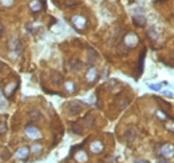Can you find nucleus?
<instances>
[{
    "label": "nucleus",
    "mask_w": 174,
    "mask_h": 163,
    "mask_svg": "<svg viewBox=\"0 0 174 163\" xmlns=\"http://www.w3.org/2000/svg\"><path fill=\"white\" fill-rule=\"evenodd\" d=\"M75 159H76L78 162H82V163H84L86 160H87V155L84 154V151H79L76 155H75Z\"/></svg>",
    "instance_id": "ddd939ff"
},
{
    "label": "nucleus",
    "mask_w": 174,
    "mask_h": 163,
    "mask_svg": "<svg viewBox=\"0 0 174 163\" xmlns=\"http://www.w3.org/2000/svg\"><path fill=\"white\" fill-rule=\"evenodd\" d=\"M7 132V124L4 122H0V135H4Z\"/></svg>",
    "instance_id": "aec40b11"
},
{
    "label": "nucleus",
    "mask_w": 174,
    "mask_h": 163,
    "mask_svg": "<svg viewBox=\"0 0 174 163\" xmlns=\"http://www.w3.org/2000/svg\"><path fill=\"white\" fill-rule=\"evenodd\" d=\"M135 163H147V162H145V160H137Z\"/></svg>",
    "instance_id": "cd10ccee"
},
{
    "label": "nucleus",
    "mask_w": 174,
    "mask_h": 163,
    "mask_svg": "<svg viewBox=\"0 0 174 163\" xmlns=\"http://www.w3.org/2000/svg\"><path fill=\"white\" fill-rule=\"evenodd\" d=\"M123 43H125V45L127 48H133V47H135L137 43H138V36H137L135 34H133V32H130V34H127L125 36Z\"/></svg>",
    "instance_id": "f257e3e1"
},
{
    "label": "nucleus",
    "mask_w": 174,
    "mask_h": 163,
    "mask_svg": "<svg viewBox=\"0 0 174 163\" xmlns=\"http://www.w3.org/2000/svg\"><path fill=\"white\" fill-rule=\"evenodd\" d=\"M149 36L151 37L153 40H155V39H158V37H159V34H158V32L155 31L154 28H150L149 29Z\"/></svg>",
    "instance_id": "6ab92c4d"
},
{
    "label": "nucleus",
    "mask_w": 174,
    "mask_h": 163,
    "mask_svg": "<svg viewBox=\"0 0 174 163\" xmlns=\"http://www.w3.org/2000/svg\"><path fill=\"white\" fill-rule=\"evenodd\" d=\"M51 80H52L54 84H60L62 80H63V77H62V75L58 74V72H52V75H51Z\"/></svg>",
    "instance_id": "9b49d317"
},
{
    "label": "nucleus",
    "mask_w": 174,
    "mask_h": 163,
    "mask_svg": "<svg viewBox=\"0 0 174 163\" xmlns=\"http://www.w3.org/2000/svg\"><path fill=\"white\" fill-rule=\"evenodd\" d=\"M40 150H42V147H40V146H34V150H32V151H34V152H39Z\"/></svg>",
    "instance_id": "a878e982"
},
{
    "label": "nucleus",
    "mask_w": 174,
    "mask_h": 163,
    "mask_svg": "<svg viewBox=\"0 0 174 163\" xmlns=\"http://www.w3.org/2000/svg\"><path fill=\"white\" fill-rule=\"evenodd\" d=\"M151 90H154V91H159L161 90V84H150L149 86Z\"/></svg>",
    "instance_id": "4be33fe9"
},
{
    "label": "nucleus",
    "mask_w": 174,
    "mask_h": 163,
    "mask_svg": "<svg viewBox=\"0 0 174 163\" xmlns=\"http://www.w3.org/2000/svg\"><path fill=\"white\" fill-rule=\"evenodd\" d=\"M1 1L3 5H5V7H11V5L13 4V0H0Z\"/></svg>",
    "instance_id": "412c9836"
},
{
    "label": "nucleus",
    "mask_w": 174,
    "mask_h": 163,
    "mask_svg": "<svg viewBox=\"0 0 174 163\" xmlns=\"http://www.w3.org/2000/svg\"><path fill=\"white\" fill-rule=\"evenodd\" d=\"M10 48L12 50V53H16V56L20 55V52H21V44H20V40H19V37L13 36L12 39H11Z\"/></svg>",
    "instance_id": "20e7f679"
},
{
    "label": "nucleus",
    "mask_w": 174,
    "mask_h": 163,
    "mask_svg": "<svg viewBox=\"0 0 174 163\" xmlns=\"http://www.w3.org/2000/svg\"><path fill=\"white\" fill-rule=\"evenodd\" d=\"M28 154H29V148H28V147H21V148H19L18 151H16L15 156L18 158V159H27Z\"/></svg>",
    "instance_id": "0eeeda50"
},
{
    "label": "nucleus",
    "mask_w": 174,
    "mask_h": 163,
    "mask_svg": "<svg viewBox=\"0 0 174 163\" xmlns=\"http://www.w3.org/2000/svg\"><path fill=\"white\" fill-rule=\"evenodd\" d=\"M29 7H31V11H34V12H36V11H40V8H42L40 0H34V1L29 4Z\"/></svg>",
    "instance_id": "f8f14e48"
},
{
    "label": "nucleus",
    "mask_w": 174,
    "mask_h": 163,
    "mask_svg": "<svg viewBox=\"0 0 174 163\" xmlns=\"http://www.w3.org/2000/svg\"><path fill=\"white\" fill-rule=\"evenodd\" d=\"M72 24H74L75 28L83 29L86 27V19L83 18V16H80V15H75L74 18H72Z\"/></svg>",
    "instance_id": "423d86ee"
},
{
    "label": "nucleus",
    "mask_w": 174,
    "mask_h": 163,
    "mask_svg": "<svg viewBox=\"0 0 174 163\" xmlns=\"http://www.w3.org/2000/svg\"><path fill=\"white\" fill-rule=\"evenodd\" d=\"M64 87H66V90L68 91V92H75V91H76V87H75V84L72 82H67Z\"/></svg>",
    "instance_id": "f3484780"
},
{
    "label": "nucleus",
    "mask_w": 174,
    "mask_h": 163,
    "mask_svg": "<svg viewBox=\"0 0 174 163\" xmlns=\"http://www.w3.org/2000/svg\"><path fill=\"white\" fill-rule=\"evenodd\" d=\"M3 34H4V26H3V24H0V37L3 36Z\"/></svg>",
    "instance_id": "bb28decb"
},
{
    "label": "nucleus",
    "mask_w": 174,
    "mask_h": 163,
    "mask_svg": "<svg viewBox=\"0 0 174 163\" xmlns=\"http://www.w3.org/2000/svg\"><path fill=\"white\" fill-rule=\"evenodd\" d=\"M67 110H68V112L71 115H78L79 112H82L83 106L79 102H70V103L67 104Z\"/></svg>",
    "instance_id": "7ed1b4c3"
},
{
    "label": "nucleus",
    "mask_w": 174,
    "mask_h": 163,
    "mask_svg": "<svg viewBox=\"0 0 174 163\" xmlns=\"http://www.w3.org/2000/svg\"><path fill=\"white\" fill-rule=\"evenodd\" d=\"M0 98H1V92H0Z\"/></svg>",
    "instance_id": "c85d7f7f"
},
{
    "label": "nucleus",
    "mask_w": 174,
    "mask_h": 163,
    "mask_svg": "<svg viewBox=\"0 0 174 163\" xmlns=\"http://www.w3.org/2000/svg\"><path fill=\"white\" fill-rule=\"evenodd\" d=\"M26 134H27V136H28L29 139H34V140L35 139H39L40 136H42L39 128L35 127V126H27L26 127Z\"/></svg>",
    "instance_id": "f03ea898"
},
{
    "label": "nucleus",
    "mask_w": 174,
    "mask_h": 163,
    "mask_svg": "<svg viewBox=\"0 0 174 163\" xmlns=\"http://www.w3.org/2000/svg\"><path fill=\"white\" fill-rule=\"evenodd\" d=\"M161 155L165 158H170L174 155V146H171V144H163L162 147H161L159 150Z\"/></svg>",
    "instance_id": "39448f33"
},
{
    "label": "nucleus",
    "mask_w": 174,
    "mask_h": 163,
    "mask_svg": "<svg viewBox=\"0 0 174 163\" xmlns=\"http://www.w3.org/2000/svg\"><path fill=\"white\" fill-rule=\"evenodd\" d=\"M5 107V102L3 100V98H0V110H3Z\"/></svg>",
    "instance_id": "393cba45"
},
{
    "label": "nucleus",
    "mask_w": 174,
    "mask_h": 163,
    "mask_svg": "<svg viewBox=\"0 0 174 163\" xmlns=\"http://www.w3.org/2000/svg\"><path fill=\"white\" fill-rule=\"evenodd\" d=\"M90 150L93 152H95V154H98V152H102V151H103V144H102V142L95 140V142H93V143L90 144Z\"/></svg>",
    "instance_id": "6e6552de"
},
{
    "label": "nucleus",
    "mask_w": 174,
    "mask_h": 163,
    "mask_svg": "<svg viewBox=\"0 0 174 163\" xmlns=\"http://www.w3.org/2000/svg\"><path fill=\"white\" fill-rule=\"evenodd\" d=\"M134 21H135V24L139 27H143L145 24H146V19H145L143 16H135V18H134Z\"/></svg>",
    "instance_id": "2eb2a0df"
},
{
    "label": "nucleus",
    "mask_w": 174,
    "mask_h": 163,
    "mask_svg": "<svg viewBox=\"0 0 174 163\" xmlns=\"http://www.w3.org/2000/svg\"><path fill=\"white\" fill-rule=\"evenodd\" d=\"M157 115H158V116H161V119H166V115L163 114L162 111H159V110L157 111Z\"/></svg>",
    "instance_id": "b1692460"
},
{
    "label": "nucleus",
    "mask_w": 174,
    "mask_h": 163,
    "mask_svg": "<svg viewBox=\"0 0 174 163\" xmlns=\"http://www.w3.org/2000/svg\"><path fill=\"white\" fill-rule=\"evenodd\" d=\"M96 1H99V0H96Z\"/></svg>",
    "instance_id": "c756f323"
},
{
    "label": "nucleus",
    "mask_w": 174,
    "mask_h": 163,
    "mask_svg": "<svg viewBox=\"0 0 174 163\" xmlns=\"http://www.w3.org/2000/svg\"><path fill=\"white\" fill-rule=\"evenodd\" d=\"M70 68L72 69V71H80V69L83 68V64L80 60H78V59H74V60L70 61Z\"/></svg>",
    "instance_id": "9d476101"
},
{
    "label": "nucleus",
    "mask_w": 174,
    "mask_h": 163,
    "mask_svg": "<svg viewBox=\"0 0 174 163\" xmlns=\"http://www.w3.org/2000/svg\"><path fill=\"white\" fill-rule=\"evenodd\" d=\"M96 77H98V71H96L94 67H91V68L87 71V74H86V79L91 83V82H94Z\"/></svg>",
    "instance_id": "1a4fd4ad"
},
{
    "label": "nucleus",
    "mask_w": 174,
    "mask_h": 163,
    "mask_svg": "<svg viewBox=\"0 0 174 163\" xmlns=\"http://www.w3.org/2000/svg\"><path fill=\"white\" fill-rule=\"evenodd\" d=\"M32 116H34V118H32V119H39V118H37V116H40V114L36 111V110H34V111H32Z\"/></svg>",
    "instance_id": "5701e85b"
},
{
    "label": "nucleus",
    "mask_w": 174,
    "mask_h": 163,
    "mask_svg": "<svg viewBox=\"0 0 174 163\" xmlns=\"http://www.w3.org/2000/svg\"><path fill=\"white\" fill-rule=\"evenodd\" d=\"M135 136H137L135 131H134V130H128L127 132H126L125 138H126V140H127V142H133L134 139H135Z\"/></svg>",
    "instance_id": "4468645a"
},
{
    "label": "nucleus",
    "mask_w": 174,
    "mask_h": 163,
    "mask_svg": "<svg viewBox=\"0 0 174 163\" xmlns=\"http://www.w3.org/2000/svg\"><path fill=\"white\" fill-rule=\"evenodd\" d=\"M88 63H90V64H93L94 63V61H95V59L96 58H98V55H96V52H95V51H94V50H90V51H88Z\"/></svg>",
    "instance_id": "dca6fc26"
},
{
    "label": "nucleus",
    "mask_w": 174,
    "mask_h": 163,
    "mask_svg": "<svg viewBox=\"0 0 174 163\" xmlns=\"http://www.w3.org/2000/svg\"><path fill=\"white\" fill-rule=\"evenodd\" d=\"M16 88H18V86L13 84V83H12V84H10V86L7 87V90H5V94H7V95H12L13 91H15Z\"/></svg>",
    "instance_id": "a211bd4d"
}]
</instances>
